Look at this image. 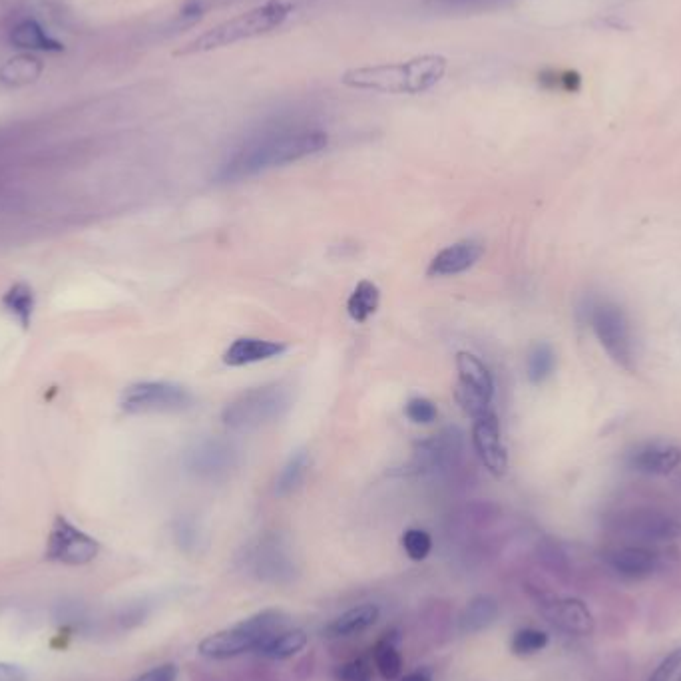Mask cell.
<instances>
[{"mask_svg": "<svg viewBox=\"0 0 681 681\" xmlns=\"http://www.w3.org/2000/svg\"><path fill=\"white\" fill-rule=\"evenodd\" d=\"M329 138L323 130L279 128L243 144L222 166L218 180L239 182L281 168L325 150Z\"/></svg>", "mask_w": 681, "mask_h": 681, "instance_id": "cell-1", "label": "cell"}, {"mask_svg": "<svg viewBox=\"0 0 681 681\" xmlns=\"http://www.w3.org/2000/svg\"><path fill=\"white\" fill-rule=\"evenodd\" d=\"M449 60L443 54H423L405 62L351 68L341 76V84L355 90L383 94H423L435 88L447 74Z\"/></svg>", "mask_w": 681, "mask_h": 681, "instance_id": "cell-2", "label": "cell"}, {"mask_svg": "<svg viewBox=\"0 0 681 681\" xmlns=\"http://www.w3.org/2000/svg\"><path fill=\"white\" fill-rule=\"evenodd\" d=\"M315 0H267L261 6H255L235 18H229L226 22L206 30L202 36L186 44L182 50H178V56L188 54H200L218 50L224 46L237 44L241 40L263 36L275 28H279L293 12L313 4Z\"/></svg>", "mask_w": 681, "mask_h": 681, "instance_id": "cell-3", "label": "cell"}, {"mask_svg": "<svg viewBox=\"0 0 681 681\" xmlns=\"http://www.w3.org/2000/svg\"><path fill=\"white\" fill-rule=\"evenodd\" d=\"M287 620V614L281 610L257 612L247 620L202 640L198 652L210 660H229L245 652H255L267 638L283 632Z\"/></svg>", "mask_w": 681, "mask_h": 681, "instance_id": "cell-4", "label": "cell"}, {"mask_svg": "<svg viewBox=\"0 0 681 681\" xmlns=\"http://www.w3.org/2000/svg\"><path fill=\"white\" fill-rule=\"evenodd\" d=\"M291 409V391L281 383L249 389L235 397L222 413L229 431L251 433L279 421Z\"/></svg>", "mask_w": 681, "mask_h": 681, "instance_id": "cell-5", "label": "cell"}, {"mask_svg": "<svg viewBox=\"0 0 681 681\" xmlns=\"http://www.w3.org/2000/svg\"><path fill=\"white\" fill-rule=\"evenodd\" d=\"M590 323L600 345L606 349L612 361L624 367L626 371H634L636 369L634 337L626 313L618 305L604 301L592 307Z\"/></svg>", "mask_w": 681, "mask_h": 681, "instance_id": "cell-6", "label": "cell"}, {"mask_svg": "<svg viewBox=\"0 0 681 681\" xmlns=\"http://www.w3.org/2000/svg\"><path fill=\"white\" fill-rule=\"evenodd\" d=\"M122 409L132 415L142 413H180L194 407V395L174 383L146 381L128 387L122 393Z\"/></svg>", "mask_w": 681, "mask_h": 681, "instance_id": "cell-7", "label": "cell"}, {"mask_svg": "<svg viewBox=\"0 0 681 681\" xmlns=\"http://www.w3.org/2000/svg\"><path fill=\"white\" fill-rule=\"evenodd\" d=\"M456 371V401L460 403L464 413L476 419L482 413L490 411V403L494 397V379L488 367L476 355L462 351L456 355Z\"/></svg>", "mask_w": 681, "mask_h": 681, "instance_id": "cell-8", "label": "cell"}, {"mask_svg": "<svg viewBox=\"0 0 681 681\" xmlns=\"http://www.w3.org/2000/svg\"><path fill=\"white\" fill-rule=\"evenodd\" d=\"M462 453H464V435L460 429L449 427L417 443L409 468L411 472L421 474V476L445 474L458 466Z\"/></svg>", "mask_w": 681, "mask_h": 681, "instance_id": "cell-9", "label": "cell"}, {"mask_svg": "<svg viewBox=\"0 0 681 681\" xmlns=\"http://www.w3.org/2000/svg\"><path fill=\"white\" fill-rule=\"evenodd\" d=\"M186 470L206 482H220L237 468L239 451L218 437H206L196 441L184 454Z\"/></svg>", "mask_w": 681, "mask_h": 681, "instance_id": "cell-10", "label": "cell"}, {"mask_svg": "<svg viewBox=\"0 0 681 681\" xmlns=\"http://www.w3.org/2000/svg\"><path fill=\"white\" fill-rule=\"evenodd\" d=\"M100 552V544L64 516H58L50 528L46 542V558L66 566H84Z\"/></svg>", "mask_w": 681, "mask_h": 681, "instance_id": "cell-11", "label": "cell"}, {"mask_svg": "<svg viewBox=\"0 0 681 681\" xmlns=\"http://www.w3.org/2000/svg\"><path fill=\"white\" fill-rule=\"evenodd\" d=\"M612 526L614 530L642 542H670L681 536L680 520L654 508H634L620 512L612 518Z\"/></svg>", "mask_w": 681, "mask_h": 681, "instance_id": "cell-12", "label": "cell"}, {"mask_svg": "<svg viewBox=\"0 0 681 681\" xmlns=\"http://www.w3.org/2000/svg\"><path fill=\"white\" fill-rule=\"evenodd\" d=\"M472 445L482 464L494 474L502 476L508 468V454L502 443L500 423L492 411L482 413L472 423Z\"/></svg>", "mask_w": 681, "mask_h": 681, "instance_id": "cell-13", "label": "cell"}, {"mask_svg": "<svg viewBox=\"0 0 681 681\" xmlns=\"http://www.w3.org/2000/svg\"><path fill=\"white\" fill-rule=\"evenodd\" d=\"M251 562L257 578L265 582H285L295 572V564L277 536L261 538L251 554Z\"/></svg>", "mask_w": 681, "mask_h": 681, "instance_id": "cell-14", "label": "cell"}, {"mask_svg": "<svg viewBox=\"0 0 681 681\" xmlns=\"http://www.w3.org/2000/svg\"><path fill=\"white\" fill-rule=\"evenodd\" d=\"M548 620L562 632L572 636H590L594 632V618L584 602L576 598L550 600L540 604Z\"/></svg>", "mask_w": 681, "mask_h": 681, "instance_id": "cell-15", "label": "cell"}, {"mask_svg": "<svg viewBox=\"0 0 681 681\" xmlns=\"http://www.w3.org/2000/svg\"><path fill=\"white\" fill-rule=\"evenodd\" d=\"M606 562L622 578L642 580L656 572L660 558L646 546H620L606 554Z\"/></svg>", "mask_w": 681, "mask_h": 681, "instance_id": "cell-16", "label": "cell"}, {"mask_svg": "<svg viewBox=\"0 0 681 681\" xmlns=\"http://www.w3.org/2000/svg\"><path fill=\"white\" fill-rule=\"evenodd\" d=\"M482 253H484V247L478 241H472V239L458 241L433 257L427 273L431 277L458 275L470 269L482 257Z\"/></svg>", "mask_w": 681, "mask_h": 681, "instance_id": "cell-17", "label": "cell"}, {"mask_svg": "<svg viewBox=\"0 0 681 681\" xmlns=\"http://www.w3.org/2000/svg\"><path fill=\"white\" fill-rule=\"evenodd\" d=\"M287 351V345L279 341L255 339V337H241L235 339L224 353V363L227 367H243L261 361L275 359Z\"/></svg>", "mask_w": 681, "mask_h": 681, "instance_id": "cell-18", "label": "cell"}, {"mask_svg": "<svg viewBox=\"0 0 681 681\" xmlns=\"http://www.w3.org/2000/svg\"><path fill=\"white\" fill-rule=\"evenodd\" d=\"M681 464V449L664 443H650L632 454V466L644 474H670Z\"/></svg>", "mask_w": 681, "mask_h": 681, "instance_id": "cell-19", "label": "cell"}, {"mask_svg": "<svg viewBox=\"0 0 681 681\" xmlns=\"http://www.w3.org/2000/svg\"><path fill=\"white\" fill-rule=\"evenodd\" d=\"M500 614V606L496 602V598L488 596V594H480L474 596L464 610L460 612L458 618V630L464 636H472L478 632H484L486 628H490Z\"/></svg>", "mask_w": 681, "mask_h": 681, "instance_id": "cell-20", "label": "cell"}, {"mask_svg": "<svg viewBox=\"0 0 681 681\" xmlns=\"http://www.w3.org/2000/svg\"><path fill=\"white\" fill-rule=\"evenodd\" d=\"M379 608L375 604H363L357 608L347 610L345 614H341L339 618H335L333 622H329L323 628V636L327 638H345V636H353L359 632H365L367 628H371L377 620H379Z\"/></svg>", "mask_w": 681, "mask_h": 681, "instance_id": "cell-21", "label": "cell"}, {"mask_svg": "<svg viewBox=\"0 0 681 681\" xmlns=\"http://www.w3.org/2000/svg\"><path fill=\"white\" fill-rule=\"evenodd\" d=\"M10 42L16 48L24 50H44V52H60L62 44L46 34V30L36 20H24L14 26L10 32Z\"/></svg>", "mask_w": 681, "mask_h": 681, "instance_id": "cell-22", "label": "cell"}, {"mask_svg": "<svg viewBox=\"0 0 681 681\" xmlns=\"http://www.w3.org/2000/svg\"><path fill=\"white\" fill-rule=\"evenodd\" d=\"M307 646V634L303 630H283L267 638L255 652L269 660H287Z\"/></svg>", "mask_w": 681, "mask_h": 681, "instance_id": "cell-23", "label": "cell"}, {"mask_svg": "<svg viewBox=\"0 0 681 681\" xmlns=\"http://www.w3.org/2000/svg\"><path fill=\"white\" fill-rule=\"evenodd\" d=\"M309 464H311V458L307 451H297L295 454L289 456V460L285 462V466L281 468L277 480H275V496L279 498H285L289 494H293L295 490L301 488L307 472H309Z\"/></svg>", "mask_w": 681, "mask_h": 681, "instance_id": "cell-24", "label": "cell"}, {"mask_svg": "<svg viewBox=\"0 0 681 681\" xmlns=\"http://www.w3.org/2000/svg\"><path fill=\"white\" fill-rule=\"evenodd\" d=\"M379 301H381V291L373 281H361L353 293L349 295L347 301V313L353 321L357 323H365L367 319H371L377 309H379Z\"/></svg>", "mask_w": 681, "mask_h": 681, "instance_id": "cell-25", "label": "cell"}, {"mask_svg": "<svg viewBox=\"0 0 681 681\" xmlns=\"http://www.w3.org/2000/svg\"><path fill=\"white\" fill-rule=\"evenodd\" d=\"M2 307L26 329L32 323V313H34V291L26 283H16L12 285L4 297H2Z\"/></svg>", "mask_w": 681, "mask_h": 681, "instance_id": "cell-26", "label": "cell"}, {"mask_svg": "<svg viewBox=\"0 0 681 681\" xmlns=\"http://www.w3.org/2000/svg\"><path fill=\"white\" fill-rule=\"evenodd\" d=\"M556 369V355L548 343H536L528 355V379L532 385H542L552 377Z\"/></svg>", "mask_w": 681, "mask_h": 681, "instance_id": "cell-27", "label": "cell"}, {"mask_svg": "<svg viewBox=\"0 0 681 681\" xmlns=\"http://www.w3.org/2000/svg\"><path fill=\"white\" fill-rule=\"evenodd\" d=\"M373 658H375V666L379 670V674L387 681L397 680L403 672V658L395 646L393 640L383 638L375 650H373Z\"/></svg>", "mask_w": 681, "mask_h": 681, "instance_id": "cell-28", "label": "cell"}, {"mask_svg": "<svg viewBox=\"0 0 681 681\" xmlns=\"http://www.w3.org/2000/svg\"><path fill=\"white\" fill-rule=\"evenodd\" d=\"M548 634L536 628H522L514 634L512 642H510V650L516 656H534L538 652H542L548 646Z\"/></svg>", "mask_w": 681, "mask_h": 681, "instance_id": "cell-29", "label": "cell"}, {"mask_svg": "<svg viewBox=\"0 0 681 681\" xmlns=\"http://www.w3.org/2000/svg\"><path fill=\"white\" fill-rule=\"evenodd\" d=\"M403 548L407 552V556L415 562H423L431 550H433V538L427 530L421 528H409L403 534Z\"/></svg>", "mask_w": 681, "mask_h": 681, "instance_id": "cell-30", "label": "cell"}, {"mask_svg": "<svg viewBox=\"0 0 681 681\" xmlns=\"http://www.w3.org/2000/svg\"><path fill=\"white\" fill-rule=\"evenodd\" d=\"M405 415L415 425H431V423L437 421L439 409H437V405L433 401H429L425 397H415V399H411L407 403Z\"/></svg>", "mask_w": 681, "mask_h": 681, "instance_id": "cell-31", "label": "cell"}, {"mask_svg": "<svg viewBox=\"0 0 681 681\" xmlns=\"http://www.w3.org/2000/svg\"><path fill=\"white\" fill-rule=\"evenodd\" d=\"M337 681H373V664L365 658H355L335 668Z\"/></svg>", "mask_w": 681, "mask_h": 681, "instance_id": "cell-32", "label": "cell"}, {"mask_svg": "<svg viewBox=\"0 0 681 681\" xmlns=\"http://www.w3.org/2000/svg\"><path fill=\"white\" fill-rule=\"evenodd\" d=\"M32 66H40L38 60L34 58H16L10 60L2 70H0V78L4 82H8V78H24V80H32L38 76V72H32Z\"/></svg>", "mask_w": 681, "mask_h": 681, "instance_id": "cell-33", "label": "cell"}, {"mask_svg": "<svg viewBox=\"0 0 681 681\" xmlns=\"http://www.w3.org/2000/svg\"><path fill=\"white\" fill-rule=\"evenodd\" d=\"M681 668V648L674 650L668 658L662 660V664L654 670V674L648 678V681H670L672 676Z\"/></svg>", "mask_w": 681, "mask_h": 681, "instance_id": "cell-34", "label": "cell"}, {"mask_svg": "<svg viewBox=\"0 0 681 681\" xmlns=\"http://www.w3.org/2000/svg\"><path fill=\"white\" fill-rule=\"evenodd\" d=\"M178 678V666L176 664H162L132 681H176Z\"/></svg>", "mask_w": 681, "mask_h": 681, "instance_id": "cell-35", "label": "cell"}, {"mask_svg": "<svg viewBox=\"0 0 681 681\" xmlns=\"http://www.w3.org/2000/svg\"><path fill=\"white\" fill-rule=\"evenodd\" d=\"M176 538H178V544L184 546V548L194 546L196 540H198V530H196L194 522L182 520V522L176 526Z\"/></svg>", "mask_w": 681, "mask_h": 681, "instance_id": "cell-36", "label": "cell"}, {"mask_svg": "<svg viewBox=\"0 0 681 681\" xmlns=\"http://www.w3.org/2000/svg\"><path fill=\"white\" fill-rule=\"evenodd\" d=\"M0 681H26V672L20 666L0 662Z\"/></svg>", "mask_w": 681, "mask_h": 681, "instance_id": "cell-37", "label": "cell"}, {"mask_svg": "<svg viewBox=\"0 0 681 681\" xmlns=\"http://www.w3.org/2000/svg\"><path fill=\"white\" fill-rule=\"evenodd\" d=\"M401 681H431V676L427 672H413V674L405 676Z\"/></svg>", "mask_w": 681, "mask_h": 681, "instance_id": "cell-38", "label": "cell"}, {"mask_svg": "<svg viewBox=\"0 0 681 681\" xmlns=\"http://www.w3.org/2000/svg\"><path fill=\"white\" fill-rule=\"evenodd\" d=\"M680 681H681V678H680Z\"/></svg>", "mask_w": 681, "mask_h": 681, "instance_id": "cell-39", "label": "cell"}]
</instances>
